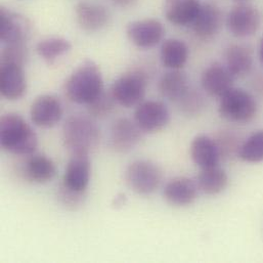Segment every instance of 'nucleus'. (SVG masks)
Instances as JSON below:
<instances>
[{"mask_svg": "<svg viewBox=\"0 0 263 263\" xmlns=\"http://www.w3.org/2000/svg\"><path fill=\"white\" fill-rule=\"evenodd\" d=\"M103 91V75L99 66L92 61L80 65L65 83L68 99L78 105H89Z\"/></svg>", "mask_w": 263, "mask_h": 263, "instance_id": "obj_1", "label": "nucleus"}, {"mask_svg": "<svg viewBox=\"0 0 263 263\" xmlns=\"http://www.w3.org/2000/svg\"><path fill=\"white\" fill-rule=\"evenodd\" d=\"M0 144L11 154L30 156L36 151L38 138L23 117L8 113L0 119Z\"/></svg>", "mask_w": 263, "mask_h": 263, "instance_id": "obj_2", "label": "nucleus"}, {"mask_svg": "<svg viewBox=\"0 0 263 263\" xmlns=\"http://www.w3.org/2000/svg\"><path fill=\"white\" fill-rule=\"evenodd\" d=\"M101 130L97 123L85 115H72L64 123L63 140L72 154H89L97 147Z\"/></svg>", "mask_w": 263, "mask_h": 263, "instance_id": "obj_3", "label": "nucleus"}, {"mask_svg": "<svg viewBox=\"0 0 263 263\" xmlns=\"http://www.w3.org/2000/svg\"><path fill=\"white\" fill-rule=\"evenodd\" d=\"M257 111V101L243 88L233 87L219 99V115L229 122L248 123L255 118Z\"/></svg>", "mask_w": 263, "mask_h": 263, "instance_id": "obj_4", "label": "nucleus"}, {"mask_svg": "<svg viewBox=\"0 0 263 263\" xmlns=\"http://www.w3.org/2000/svg\"><path fill=\"white\" fill-rule=\"evenodd\" d=\"M147 83L144 72L132 70L115 80L111 91L118 105L124 108H133L143 102Z\"/></svg>", "mask_w": 263, "mask_h": 263, "instance_id": "obj_5", "label": "nucleus"}, {"mask_svg": "<svg viewBox=\"0 0 263 263\" xmlns=\"http://www.w3.org/2000/svg\"><path fill=\"white\" fill-rule=\"evenodd\" d=\"M126 181L133 192L147 196L159 189L162 181V171L158 165L151 161L137 160L128 166Z\"/></svg>", "mask_w": 263, "mask_h": 263, "instance_id": "obj_6", "label": "nucleus"}, {"mask_svg": "<svg viewBox=\"0 0 263 263\" xmlns=\"http://www.w3.org/2000/svg\"><path fill=\"white\" fill-rule=\"evenodd\" d=\"M226 25L234 37L248 38L259 30L261 14L255 6L241 2L231 8L226 17Z\"/></svg>", "mask_w": 263, "mask_h": 263, "instance_id": "obj_7", "label": "nucleus"}, {"mask_svg": "<svg viewBox=\"0 0 263 263\" xmlns=\"http://www.w3.org/2000/svg\"><path fill=\"white\" fill-rule=\"evenodd\" d=\"M134 121L142 132L156 133L170 122L168 107L160 101H143L134 112Z\"/></svg>", "mask_w": 263, "mask_h": 263, "instance_id": "obj_8", "label": "nucleus"}, {"mask_svg": "<svg viewBox=\"0 0 263 263\" xmlns=\"http://www.w3.org/2000/svg\"><path fill=\"white\" fill-rule=\"evenodd\" d=\"M126 34L135 46L147 49L163 40L165 28L159 20L148 17L130 22L126 27Z\"/></svg>", "mask_w": 263, "mask_h": 263, "instance_id": "obj_9", "label": "nucleus"}, {"mask_svg": "<svg viewBox=\"0 0 263 263\" xmlns=\"http://www.w3.org/2000/svg\"><path fill=\"white\" fill-rule=\"evenodd\" d=\"M32 122L42 128L55 126L63 117V107L59 99L54 96L43 95L38 97L30 110Z\"/></svg>", "mask_w": 263, "mask_h": 263, "instance_id": "obj_10", "label": "nucleus"}, {"mask_svg": "<svg viewBox=\"0 0 263 263\" xmlns=\"http://www.w3.org/2000/svg\"><path fill=\"white\" fill-rule=\"evenodd\" d=\"M31 31L29 21L23 15L0 8V39L5 44L25 43Z\"/></svg>", "mask_w": 263, "mask_h": 263, "instance_id": "obj_11", "label": "nucleus"}, {"mask_svg": "<svg viewBox=\"0 0 263 263\" xmlns=\"http://www.w3.org/2000/svg\"><path fill=\"white\" fill-rule=\"evenodd\" d=\"M27 91V79L24 67L1 63L0 65V92L8 101H16Z\"/></svg>", "mask_w": 263, "mask_h": 263, "instance_id": "obj_12", "label": "nucleus"}, {"mask_svg": "<svg viewBox=\"0 0 263 263\" xmlns=\"http://www.w3.org/2000/svg\"><path fill=\"white\" fill-rule=\"evenodd\" d=\"M90 175L89 154H72L66 167L62 184L76 192H86Z\"/></svg>", "mask_w": 263, "mask_h": 263, "instance_id": "obj_13", "label": "nucleus"}, {"mask_svg": "<svg viewBox=\"0 0 263 263\" xmlns=\"http://www.w3.org/2000/svg\"><path fill=\"white\" fill-rule=\"evenodd\" d=\"M141 129L136 122L128 118H119L114 121L110 130L111 147L120 154L132 151L141 138Z\"/></svg>", "mask_w": 263, "mask_h": 263, "instance_id": "obj_14", "label": "nucleus"}, {"mask_svg": "<svg viewBox=\"0 0 263 263\" xmlns=\"http://www.w3.org/2000/svg\"><path fill=\"white\" fill-rule=\"evenodd\" d=\"M234 79L226 65L214 63L203 71L201 85L207 95L220 99L234 87Z\"/></svg>", "mask_w": 263, "mask_h": 263, "instance_id": "obj_15", "label": "nucleus"}, {"mask_svg": "<svg viewBox=\"0 0 263 263\" xmlns=\"http://www.w3.org/2000/svg\"><path fill=\"white\" fill-rule=\"evenodd\" d=\"M222 22L223 14L217 5L213 3H203L191 26L197 37L207 40L218 34Z\"/></svg>", "mask_w": 263, "mask_h": 263, "instance_id": "obj_16", "label": "nucleus"}, {"mask_svg": "<svg viewBox=\"0 0 263 263\" xmlns=\"http://www.w3.org/2000/svg\"><path fill=\"white\" fill-rule=\"evenodd\" d=\"M75 17L79 27L86 32H98L110 22V12L102 4L79 2L75 6Z\"/></svg>", "mask_w": 263, "mask_h": 263, "instance_id": "obj_17", "label": "nucleus"}, {"mask_svg": "<svg viewBox=\"0 0 263 263\" xmlns=\"http://www.w3.org/2000/svg\"><path fill=\"white\" fill-rule=\"evenodd\" d=\"M198 191V184L193 179L180 176L166 183L163 195L170 205L174 207H186L196 201Z\"/></svg>", "mask_w": 263, "mask_h": 263, "instance_id": "obj_18", "label": "nucleus"}, {"mask_svg": "<svg viewBox=\"0 0 263 263\" xmlns=\"http://www.w3.org/2000/svg\"><path fill=\"white\" fill-rule=\"evenodd\" d=\"M190 154L193 162L201 170L218 166L221 158L216 140L205 134H200L193 139Z\"/></svg>", "mask_w": 263, "mask_h": 263, "instance_id": "obj_19", "label": "nucleus"}, {"mask_svg": "<svg viewBox=\"0 0 263 263\" xmlns=\"http://www.w3.org/2000/svg\"><path fill=\"white\" fill-rule=\"evenodd\" d=\"M226 67L237 78H242L251 73L254 65L252 49L245 44H232L224 52Z\"/></svg>", "mask_w": 263, "mask_h": 263, "instance_id": "obj_20", "label": "nucleus"}, {"mask_svg": "<svg viewBox=\"0 0 263 263\" xmlns=\"http://www.w3.org/2000/svg\"><path fill=\"white\" fill-rule=\"evenodd\" d=\"M200 6L199 0H164L163 11L168 22L185 27L193 24Z\"/></svg>", "mask_w": 263, "mask_h": 263, "instance_id": "obj_21", "label": "nucleus"}, {"mask_svg": "<svg viewBox=\"0 0 263 263\" xmlns=\"http://www.w3.org/2000/svg\"><path fill=\"white\" fill-rule=\"evenodd\" d=\"M158 88L163 98L178 103L191 89L190 79L181 70H170L162 75Z\"/></svg>", "mask_w": 263, "mask_h": 263, "instance_id": "obj_22", "label": "nucleus"}, {"mask_svg": "<svg viewBox=\"0 0 263 263\" xmlns=\"http://www.w3.org/2000/svg\"><path fill=\"white\" fill-rule=\"evenodd\" d=\"M24 166L25 177L34 183H46L53 179L57 168L53 161L42 154H32Z\"/></svg>", "mask_w": 263, "mask_h": 263, "instance_id": "obj_23", "label": "nucleus"}, {"mask_svg": "<svg viewBox=\"0 0 263 263\" xmlns=\"http://www.w3.org/2000/svg\"><path fill=\"white\" fill-rule=\"evenodd\" d=\"M190 49L187 44L180 39H166L161 46L160 59L164 67L169 70H181L187 63Z\"/></svg>", "mask_w": 263, "mask_h": 263, "instance_id": "obj_24", "label": "nucleus"}, {"mask_svg": "<svg viewBox=\"0 0 263 263\" xmlns=\"http://www.w3.org/2000/svg\"><path fill=\"white\" fill-rule=\"evenodd\" d=\"M199 190L209 196H215L222 193L229 184V175L224 169L215 166L208 169H202L197 181Z\"/></svg>", "mask_w": 263, "mask_h": 263, "instance_id": "obj_25", "label": "nucleus"}, {"mask_svg": "<svg viewBox=\"0 0 263 263\" xmlns=\"http://www.w3.org/2000/svg\"><path fill=\"white\" fill-rule=\"evenodd\" d=\"M71 48V42L62 37L46 38L36 45L38 55L48 64H53L59 58L68 53Z\"/></svg>", "mask_w": 263, "mask_h": 263, "instance_id": "obj_26", "label": "nucleus"}, {"mask_svg": "<svg viewBox=\"0 0 263 263\" xmlns=\"http://www.w3.org/2000/svg\"><path fill=\"white\" fill-rule=\"evenodd\" d=\"M238 157L246 163L263 162V130L252 133L240 144Z\"/></svg>", "mask_w": 263, "mask_h": 263, "instance_id": "obj_27", "label": "nucleus"}, {"mask_svg": "<svg viewBox=\"0 0 263 263\" xmlns=\"http://www.w3.org/2000/svg\"><path fill=\"white\" fill-rule=\"evenodd\" d=\"M117 102L114 99L112 91H103L95 101L87 105L89 115L96 118H105L113 113Z\"/></svg>", "mask_w": 263, "mask_h": 263, "instance_id": "obj_28", "label": "nucleus"}, {"mask_svg": "<svg viewBox=\"0 0 263 263\" xmlns=\"http://www.w3.org/2000/svg\"><path fill=\"white\" fill-rule=\"evenodd\" d=\"M177 104L181 112L189 116L199 115L205 108L204 97L199 91L192 88Z\"/></svg>", "mask_w": 263, "mask_h": 263, "instance_id": "obj_29", "label": "nucleus"}, {"mask_svg": "<svg viewBox=\"0 0 263 263\" xmlns=\"http://www.w3.org/2000/svg\"><path fill=\"white\" fill-rule=\"evenodd\" d=\"M27 60V47L25 43L5 44L1 52V63H11L20 66L25 65Z\"/></svg>", "mask_w": 263, "mask_h": 263, "instance_id": "obj_30", "label": "nucleus"}, {"mask_svg": "<svg viewBox=\"0 0 263 263\" xmlns=\"http://www.w3.org/2000/svg\"><path fill=\"white\" fill-rule=\"evenodd\" d=\"M84 198L85 192H76L66 187L63 184L59 190L60 202L71 209H76L78 206H81L84 202Z\"/></svg>", "mask_w": 263, "mask_h": 263, "instance_id": "obj_31", "label": "nucleus"}, {"mask_svg": "<svg viewBox=\"0 0 263 263\" xmlns=\"http://www.w3.org/2000/svg\"><path fill=\"white\" fill-rule=\"evenodd\" d=\"M127 203V197L124 194H118L117 196H115L112 205L115 209H119L122 208L123 206H125V204Z\"/></svg>", "mask_w": 263, "mask_h": 263, "instance_id": "obj_32", "label": "nucleus"}, {"mask_svg": "<svg viewBox=\"0 0 263 263\" xmlns=\"http://www.w3.org/2000/svg\"><path fill=\"white\" fill-rule=\"evenodd\" d=\"M112 2L119 7L128 8L134 6L138 2V0H112Z\"/></svg>", "mask_w": 263, "mask_h": 263, "instance_id": "obj_33", "label": "nucleus"}, {"mask_svg": "<svg viewBox=\"0 0 263 263\" xmlns=\"http://www.w3.org/2000/svg\"><path fill=\"white\" fill-rule=\"evenodd\" d=\"M258 55H259V60L263 65V36L259 41V46H258Z\"/></svg>", "mask_w": 263, "mask_h": 263, "instance_id": "obj_34", "label": "nucleus"}, {"mask_svg": "<svg viewBox=\"0 0 263 263\" xmlns=\"http://www.w3.org/2000/svg\"><path fill=\"white\" fill-rule=\"evenodd\" d=\"M234 1H236V2H238V3H241V2H246L247 0H234Z\"/></svg>", "mask_w": 263, "mask_h": 263, "instance_id": "obj_35", "label": "nucleus"}]
</instances>
